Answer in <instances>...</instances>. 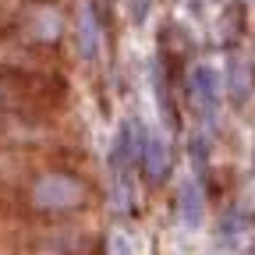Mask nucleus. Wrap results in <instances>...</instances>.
Segmentation results:
<instances>
[{"instance_id":"f257e3e1","label":"nucleus","mask_w":255,"mask_h":255,"mask_svg":"<svg viewBox=\"0 0 255 255\" xmlns=\"http://www.w3.org/2000/svg\"><path fill=\"white\" fill-rule=\"evenodd\" d=\"M28 202L32 209L39 213H75L89 202V188L82 177L68 174V170H46L32 181V191H28Z\"/></svg>"},{"instance_id":"f03ea898","label":"nucleus","mask_w":255,"mask_h":255,"mask_svg":"<svg viewBox=\"0 0 255 255\" xmlns=\"http://www.w3.org/2000/svg\"><path fill=\"white\" fill-rule=\"evenodd\" d=\"M18 36L28 46H53L64 36V14L53 4H32L18 14Z\"/></svg>"},{"instance_id":"7ed1b4c3","label":"nucleus","mask_w":255,"mask_h":255,"mask_svg":"<svg viewBox=\"0 0 255 255\" xmlns=\"http://www.w3.org/2000/svg\"><path fill=\"white\" fill-rule=\"evenodd\" d=\"M188 89H191V103L199 107L202 121L216 124L220 107H223V82H220L216 68H209V64H195V68H191V78H188Z\"/></svg>"},{"instance_id":"20e7f679","label":"nucleus","mask_w":255,"mask_h":255,"mask_svg":"<svg viewBox=\"0 0 255 255\" xmlns=\"http://www.w3.org/2000/svg\"><path fill=\"white\" fill-rule=\"evenodd\" d=\"M142 170L152 177V181H163L170 174V142L167 135L159 131V128H152V131L145 135V145H142Z\"/></svg>"},{"instance_id":"39448f33","label":"nucleus","mask_w":255,"mask_h":255,"mask_svg":"<svg viewBox=\"0 0 255 255\" xmlns=\"http://www.w3.org/2000/svg\"><path fill=\"white\" fill-rule=\"evenodd\" d=\"M206 220V191L199 177H188L181 184V223L188 231H199Z\"/></svg>"},{"instance_id":"423d86ee","label":"nucleus","mask_w":255,"mask_h":255,"mask_svg":"<svg viewBox=\"0 0 255 255\" xmlns=\"http://www.w3.org/2000/svg\"><path fill=\"white\" fill-rule=\"evenodd\" d=\"M75 43H78V53L85 60H92L96 53H100V18H96V11L85 4L78 11V28H75Z\"/></svg>"},{"instance_id":"0eeeda50","label":"nucleus","mask_w":255,"mask_h":255,"mask_svg":"<svg viewBox=\"0 0 255 255\" xmlns=\"http://www.w3.org/2000/svg\"><path fill=\"white\" fill-rule=\"evenodd\" d=\"M231 96H234V100H245V96L252 92V71H248V64L245 60H231Z\"/></svg>"},{"instance_id":"6e6552de","label":"nucleus","mask_w":255,"mask_h":255,"mask_svg":"<svg viewBox=\"0 0 255 255\" xmlns=\"http://www.w3.org/2000/svg\"><path fill=\"white\" fill-rule=\"evenodd\" d=\"M188 145H191V163H195V167H199V174L206 177V138H199V135H195Z\"/></svg>"},{"instance_id":"1a4fd4ad","label":"nucleus","mask_w":255,"mask_h":255,"mask_svg":"<svg viewBox=\"0 0 255 255\" xmlns=\"http://www.w3.org/2000/svg\"><path fill=\"white\" fill-rule=\"evenodd\" d=\"M7 107H14V96H11V85L0 82V110H7Z\"/></svg>"},{"instance_id":"9d476101","label":"nucleus","mask_w":255,"mask_h":255,"mask_svg":"<svg viewBox=\"0 0 255 255\" xmlns=\"http://www.w3.org/2000/svg\"><path fill=\"white\" fill-rule=\"evenodd\" d=\"M114 252H117V255H135V252H131V245H128V241H117V248H114Z\"/></svg>"}]
</instances>
